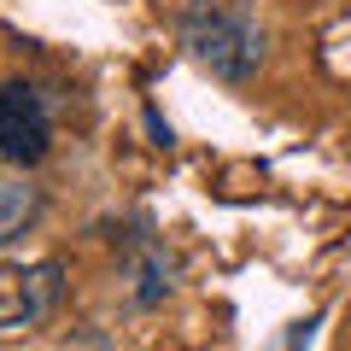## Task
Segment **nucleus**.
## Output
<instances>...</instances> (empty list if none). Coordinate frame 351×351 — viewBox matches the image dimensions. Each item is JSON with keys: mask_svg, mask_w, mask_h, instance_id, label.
Here are the masks:
<instances>
[{"mask_svg": "<svg viewBox=\"0 0 351 351\" xmlns=\"http://www.w3.org/2000/svg\"><path fill=\"white\" fill-rule=\"evenodd\" d=\"M64 269L59 258H29V263H0V334L41 328L59 311Z\"/></svg>", "mask_w": 351, "mask_h": 351, "instance_id": "obj_2", "label": "nucleus"}, {"mask_svg": "<svg viewBox=\"0 0 351 351\" xmlns=\"http://www.w3.org/2000/svg\"><path fill=\"white\" fill-rule=\"evenodd\" d=\"M47 141H53V123H47L41 94L29 82H0V158L41 164L47 158Z\"/></svg>", "mask_w": 351, "mask_h": 351, "instance_id": "obj_3", "label": "nucleus"}, {"mask_svg": "<svg viewBox=\"0 0 351 351\" xmlns=\"http://www.w3.org/2000/svg\"><path fill=\"white\" fill-rule=\"evenodd\" d=\"M182 47H188L211 76H223V82H240V76L258 64V53H263L258 36H252V24L234 18V12H223V6H193V12L182 18Z\"/></svg>", "mask_w": 351, "mask_h": 351, "instance_id": "obj_1", "label": "nucleus"}, {"mask_svg": "<svg viewBox=\"0 0 351 351\" xmlns=\"http://www.w3.org/2000/svg\"><path fill=\"white\" fill-rule=\"evenodd\" d=\"M36 217H41V193L29 182H0V246L24 240Z\"/></svg>", "mask_w": 351, "mask_h": 351, "instance_id": "obj_4", "label": "nucleus"}]
</instances>
